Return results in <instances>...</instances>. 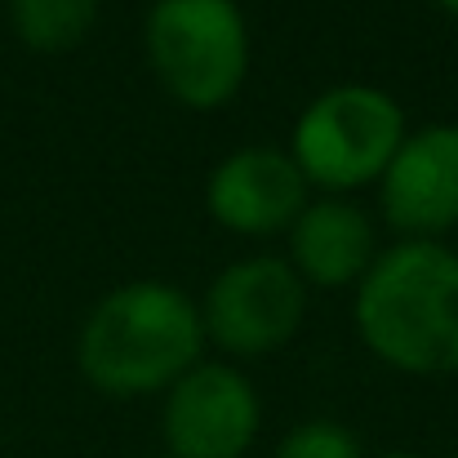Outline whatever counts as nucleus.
Returning <instances> with one entry per match:
<instances>
[{"instance_id": "nucleus-1", "label": "nucleus", "mask_w": 458, "mask_h": 458, "mask_svg": "<svg viewBox=\"0 0 458 458\" xmlns=\"http://www.w3.org/2000/svg\"><path fill=\"white\" fill-rule=\"evenodd\" d=\"M356 325L401 374H458V254L405 241L374 259L356 294Z\"/></svg>"}, {"instance_id": "nucleus-2", "label": "nucleus", "mask_w": 458, "mask_h": 458, "mask_svg": "<svg viewBox=\"0 0 458 458\" xmlns=\"http://www.w3.org/2000/svg\"><path fill=\"white\" fill-rule=\"evenodd\" d=\"M205 343L200 307L178 285L134 281L112 290L81 329V374L107 396L174 387Z\"/></svg>"}, {"instance_id": "nucleus-3", "label": "nucleus", "mask_w": 458, "mask_h": 458, "mask_svg": "<svg viewBox=\"0 0 458 458\" xmlns=\"http://www.w3.org/2000/svg\"><path fill=\"white\" fill-rule=\"evenodd\" d=\"M148 54L182 107H223L250 72V31L236 0H156Z\"/></svg>"}, {"instance_id": "nucleus-4", "label": "nucleus", "mask_w": 458, "mask_h": 458, "mask_svg": "<svg viewBox=\"0 0 458 458\" xmlns=\"http://www.w3.org/2000/svg\"><path fill=\"white\" fill-rule=\"evenodd\" d=\"M405 143V116L396 98L369 85H338L320 94L294 125V165L307 182L347 191L383 178Z\"/></svg>"}, {"instance_id": "nucleus-5", "label": "nucleus", "mask_w": 458, "mask_h": 458, "mask_svg": "<svg viewBox=\"0 0 458 458\" xmlns=\"http://www.w3.org/2000/svg\"><path fill=\"white\" fill-rule=\"evenodd\" d=\"M303 276L276 259H245L218 272L205 294V329L218 347L236 356H263L294 338L303 325Z\"/></svg>"}, {"instance_id": "nucleus-6", "label": "nucleus", "mask_w": 458, "mask_h": 458, "mask_svg": "<svg viewBox=\"0 0 458 458\" xmlns=\"http://www.w3.org/2000/svg\"><path fill=\"white\" fill-rule=\"evenodd\" d=\"M259 437L254 383L232 365H191L165 401V441L174 458H241Z\"/></svg>"}, {"instance_id": "nucleus-7", "label": "nucleus", "mask_w": 458, "mask_h": 458, "mask_svg": "<svg viewBox=\"0 0 458 458\" xmlns=\"http://www.w3.org/2000/svg\"><path fill=\"white\" fill-rule=\"evenodd\" d=\"M383 214L414 241L458 227V125H428L396 148L383 169Z\"/></svg>"}, {"instance_id": "nucleus-8", "label": "nucleus", "mask_w": 458, "mask_h": 458, "mask_svg": "<svg viewBox=\"0 0 458 458\" xmlns=\"http://www.w3.org/2000/svg\"><path fill=\"white\" fill-rule=\"evenodd\" d=\"M307 209V178L294 156L276 148H241L209 178V214L241 236H272L294 227Z\"/></svg>"}, {"instance_id": "nucleus-9", "label": "nucleus", "mask_w": 458, "mask_h": 458, "mask_svg": "<svg viewBox=\"0 0 458 458\" xmlns=\"http://www.w3.org/2000/svg\"><path fill=\"white\" fill-rule=\"evenodd\" d=\"M294 272L311 285H347L374 267V227L352 200H316L290 227Z\"/></svg>"}, {"instance_id": "nucleus-10", "label": "nucleus", "mask_w": 458, "mask_h": 458, "mask_svg": "<svg viewBox=\"0 0 458 458\" xmlns=\"http://www.w3.org/2000/svg\"><path fill=\"white\" fill-rule=\"evenodd\" d=\"M9 18L18 40L36 54H63L94 27L98 0H9Z\"/></svg>"}, {"instance_id": "nucleus-11", "label": "nucleus", "mask_w": 458, "mask_h": 458, "mask_svg": "<svg viewBox=\"0 0 458 458\" xmlns=\"http://www.w3.org/2000/svg\"><path fill=\"white\" fill-rule=\"evenodd\" d=\"M276 458H365L360 441L343 428V423H329V419H311L299 423L285 441Z\"/></svg>"}, {"instance_id": "nucleus-12", "label": "nucleus", "mask_w": 458, "mask_h": 458, "mask_svg": "<svg viewBox=\"0 0 458 458\" xmlns=\"http://www.w3.org/2000/svg\"><path fill=\"white\" fill-rule=\"evenodd\" d=\"M437 4H441V9H450V13L458 18V0H437Z\"/></svg>"}, {"instance_id": "nucleus-13", "label": "nucleus", "mask_w": 458, "mask_h": 458, "mask_svg": "<svg viewBox=\"0 0 458 458\" xmlns=\"http://www.w3.org/2000/svg\"><path fill=\"white\" fill-rule=\"evenodd\" d=\"M387 458H419V454H387Z\"/></svg>"}, {"instance_id": "nucleus-14", "label": "nucleus", "mask_w": 458, "mask_h": 458, "mask_svg": "<svg viewBox=\"0 0 458 458\" xmlns=\"http://www.w3.org/2000/svg\"><path fill=\"white\" fill-rule=\"evenodd\" d=\"M165 458H174V454H165Z\"/></svg>"}]
</instances>
